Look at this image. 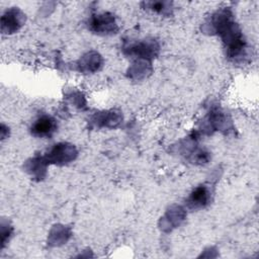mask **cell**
Returning a JSON list of instances; mask_svg holds the SVG:
<instances>
[{
    "label": "cell",
    "mask_w": 259,
    "mask_h": 259,
    "mask_svg": "<svg viewBox=\"0 0 259 259\" xmlns=\"http://www.w3.org/2000/svg\"><path fill=\"white\" fill-rule=\"evenodd\" d=\"M57 128V124L54 118L51 116H41L39 117L32 125L31 132L34 136L40 138H49L51 137Z\"/></svg>",
    "instance_id": "6da1fadb"
},
{
    "label": "cell",
    "mask_w": 259,
    "mask_h": 259,
    "mask_svg": "<svg viewBox=\"0 0 259 259\" xmlns=\"http://www.w3.org/2000/svg\"><path fill=\"white\" fill-rule=\"evenodd\" d=\"M208 200V192L205 187H197L189 198V203L194 207H201L206 204Z\"/></svg>",
    "instance_id": "7a4b0ae2"
}]
</instances>
